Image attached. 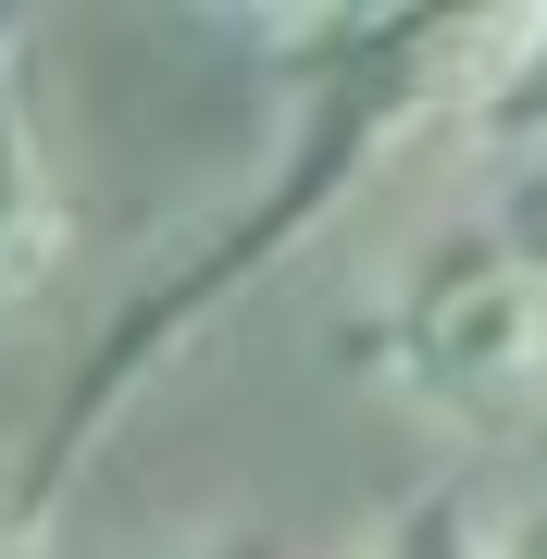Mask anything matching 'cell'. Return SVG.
<instances>
[{"mask_svg": "<svg viewBox=\"0 0 547 559\" xmlns=\"http://www.w3.org/2000/svg\"><path fill=\"white\" fill-rule=\"evenodd\" d=\"M424 559H486V535H473V547H424Z\"/></svg>", "mask_w": 547, "mask_h": 559, "instance_id": "5b68a950", "label": "cell"}, {"mask_svg": "<svg viewBox=\"0 0 547 559\" xmlns=\"http://www.w3.org/2000/svg\"><path fill=\"white\" fill-rule=\"evenodd\" d=\"M50 261H62V200H50L38 124H25V25H0V311L38 299Z\"/></svg>", "mask_w": 547, "mask_h": 559, "instance_id": "3957f363", "label": "cell"}, {"mask_svg": "<svg viewBox=\"0 0 547 559\" xmlns=\"http://www.w3.org/2000/svg\"><path fill=\"white\" fill-rule=\"evenodd\" d=\"M0 559H25V535H13V510H0Z\"/></svg>", "mask_w": 547, "mask_h": 559, "instance_id": "277c9868", "label": "cell"}, {"mask_svg": "<svg viewBox=\"0 0 547 559\" xmlns=\"http://www.w3.org/2000/svg\"><path fill=\"white\" fill-rule=\"evenodd\" d=\"M385 373L399 399H424L436 423L510 436L547 411V249L461 237L411 274L399 323H385Z\"/></svg>", "mask_w": 547, "mask_h": 559, "instance_id": "6da1fadb", "label": "cell"}, {"mask_svg": "<svg viewBox=\"0 0 547 559\" xmlns=\"http://www.w3.org/2000/svg\"><path fill=\"white\" fill-rule=\"evenodd\" d=\"M448 112H461L486 150H547V13H486V25H461Z\"/></svg>", "mask_w": 547, "mask_h": 559, "instance_id": "7a4b0ae2", "label": "cell"}]
</instances>
